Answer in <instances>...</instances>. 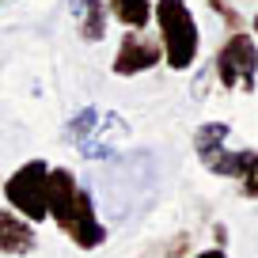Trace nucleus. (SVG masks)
I'll return each instance as SVG.
<instances>
[{
  "label": "nucleus",
  "instance_id": "13",
  "mask_svg": "<svg viewBox=\"0 0 258 258\" xmlns=\"http://www.w3.org/2000/svg\"><path fill=\"white\" fill-rule=\"evenodd\" d=\"M99 121H103V110H99V106H84L80 114H73V118H69L64 137L73 141V145H84V141H88L91 133L99 129Z\"/></svg>",
  "mask_w": 258,
  "mask_h": 258
},
{
  "label": "nucleus",
  "instance_id": "17",
  "mask_svg": "<svg viewBox=\"0 0 258 258\" xmlns=\"http://www.w3.org/2000/svg\"><path fill=\"white\" fill-rule=\"evenodd\" d=\"M250 34H254V38H258V12H254V16H250Z\"/></svg>",
  "mask_w": 258,
  "mask_h": 258
},
{
  "label": "nucleus",
  "instance_id": "1",
  "mask_svg": "<svg viewBox=\"0 0 258 258\" xmlns=\"http://www.w3.org/2000/svg\"><path fill=\"white\" fill-rule=\"evenodd\" d=\"M156 38L163 46V64L171 73H190L202 57V27L186 0H156Z\"/></svg>",
  "mask_w": 258,
  "mask_h": 258
},
{
  "label": "nucleus",
  "instance_id": "14",
  "mask_svg": "<svg viewBox=\"0 0 258 258\" xmlns=\"http://www.w3.org/2000/svg\"><path fill=\"white\" fill-rule=\"evenodd\" d=\"M209 12L224 23L228 34H232V31H247V16H243L235 4H228V0H209Z\"/></svg>",
  "mask_w": 258,
  "mask_h": 258
},
{
  "label": "nucleus",
  "instance_id": "18",
  "mask_svg": "<svg viewBox=\"0 0 258 258\" xmlns=\"http://www.w3.org/2000/svg\"><path fill=\"white\" fill-rule=\"evenodd\" d=\"M0 4H8V0H0Z\"/></svg>",
  "mask_w": 258,
  "mask_h": 258
},
{
  "label": "nucleus",
  "instance_id": "10",
  "mask_svg": "<svg viewBox=\"0 0 258 258\" xmlns=\"http://www.w3.org/2000/svg\"><path fill=\"white\" fill-rule=\"evenodd\" d=\"M129 133V125L125 121H121V114H103V121H99V129L95 133H91L88 141H84V145H76L80 148V156L84 160H110L114 156V141H121Z\"/></svg>",
  "mask_w": 258,
  "mask_h": 258
},
{
  "label": "nucleus",
  "instance_id": "16",
  "mask_svg": "<svg viewBox=\"0 0 258 258\" xmlns=\"http://www.w3.org/2000/svg\"><path fill=\"white\" fill-rule=\"evenodd\" d=\"M213 243H217V247H228V228L224 224H213Z\"/></svg>",
  "mask_w": 258,
  "mask_h": 258
},
{
  "label": "nucleus",
  "instance_id": "6",
  "mask_svg": "<svg viewBox=\"0 0 258 258\" xmlns=\"http://www.w3.org/2000/svg\"><path fill=\"white\" fill-rule=\"evenodd\" d=\"M61 232L76 243L80 250H99L106 243V224L99 220V209H95V198H91L88 186H80L76 194V205L69 213V220L61 224Z\"/></svg>",
  "mask_w": 258,
  "mask_h": 258
},
{
  "label": "nucleus",
  "instance_id": "9",
  "mask_svg": "<svg viewBox=\"0 0 258 258\" xmlns=\"http://www.w3.org/2000/svg\"><path fill=\"white\" fill-rule=\"evenodd\" d=\"M76 194H80V178H76V171L49 167V220H53L57 228L69 220V213H73V205H76Z\"/></svg>",
  "mask_w": 258,
  "mask_h": 258
},
{
  "label": "nucleus",
  "instance_id": "7",
  "mask_svg": "<svg viewBox=\"0 0 258 258\" xmlns=\"http://www.w3.org/2000/svg\"><path fill=\"white\" fill-rule=\"evenodd\" d=\"M38 247V235H34V224L27 217H19L16 209L0 205V254L4 258H23Z\"/></svg>",
  "mask_w": 258,
  "mask_h": 258
},
{
  "label": "nucleus",
  "instance_id": "5",
  "mask_svg": "<svg viewBox=\"0 0 258 258\" xmlns=\"http://www.w3.org/2000/svg\"><path fill=\"white\" fill-rule=\"evenodd\" d=\"M205 171L220 178H235L247 202H258V148H220L205 160Z\"/></svg>",
  "mask_w": 258,
  "mask_h": 258
},
{
  "label": "nucleus",
  "instance_id": "12",
  "mask_svg": "<svg viewBox=\"0 0 258 258\" xmlns=\"http://www.w3.org/2000/svg\"><path fill=\"white\" fill-rule=\"evenodd\" d=\"M228 137H232V125L228 121H202V125L194 129V152H198V160H209V156H217L220 148H228Z\"/></svg>",
  "mask_w": 258,
  "mask_h": 258
},
{
  "label": "nucleus",
  "instance_id": "2",
  "mask_svg": "<svg viewBox=\"0 0 258 258\" xmlns=\"http://www.w3.org/2000/svg\"><path fill=\"white\" fill-rule=\"evenodd\" d=\"M0 194H4L8 209H16L19 217H27L31 224L49 220V163L46 160L19 163V167L0 182Z\"/></svg>",
  "mask_w": 258,
  "mask_h": 258
},
{
  "label": "nucleus",
  "instance_id": "15",
  "mask_svg": "<svg viewBox=\"0 0 258 258\" xmlns=\"http://www.w3.org/2000/svg\"><path fill=\"white\" fill-rule=\"evenodd\" d=\"M190 258H228V250L224 247H205V250H198V254H190Z\"/></svg>",
  "mask_w": 258,
  "mask_h": 258
},
{
  "label": "nucleus",
  "instance_id": "11",
  "mask_svg": "<svg viewBox=\"0 0 258 258\" xmlns=\"http://www.w3.org/2000/svg\"><path fill=\"white\" fill-rule=\"evenodd\" d=\"M106 12L125 31H148L156 12V0H106Z\"/></svg>",
  "mask_w": 258,
  "mask_h": 258
},
{
  "label": "nucleus",
  "instance_id": "3",
  "mask_svg": "<svg viewBox=\"0 0 258 258\" xmlns=\"http://www.w3.org/2000/svg\"><path fill=\"white\" fill-rule=\"evenodd\" d=\"M213 76L224 91H254L258 84V38L250 31H232L213 53Z\"/></svg>",
  "mask_w": 258,
  "mask_h": 258
},
{
  "label": "nucleus",
  "instance_id": "8",
  "mask_svg": "<svg viewBox=\"0 0 258 258\" xmlns=\"http://www.w3.org/2000/svg\"><path fill=\"white\" fill-rule=\"evenodd\" d=\"M69 4V16L76 23V34L88 46H99L106 38V23H110V12H106V0H64Z\"/></svg>",
  "mask_w": 258,
  "mask_h": 258
},
{
  "label": "nucleus",
  "instance_id": "4",
  "mask_svg": "<svg viewBox=\"0 0 258 258\" xmlns=\"http://www.w3.org/2000/svg\"><path fill=\"white\" fill-rule=\"evenodd\" d=\"M163 64V46L148 31H125L114 49V76H145Z\"/></svg>",
  "mask_w": 258,
  "mask_h": 258
}]
</instances>
